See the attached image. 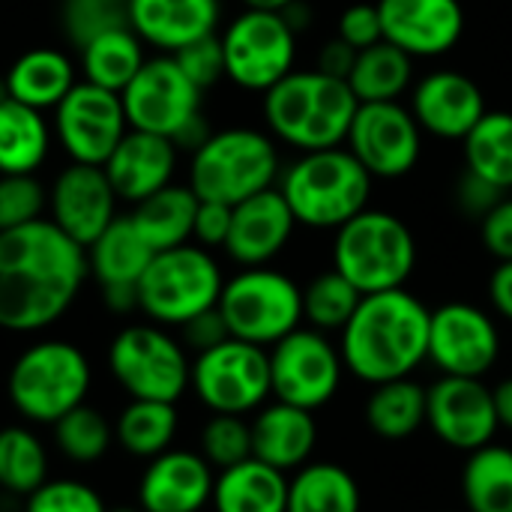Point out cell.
<instances>
[{
    "label": "cell",
    "mask_w": 512,
    "mask_h": 512,
    "mask_svg": "<svg viewBox=\"0 0 512 512\" xmlns=\"http://www.w3.org/2000/svg\"><path fill=\"white\" fill-rule=\"evenodd\" d=\"M87 276V249L51 219L0 231V330L51 327L72 309Z\"/></svg>",
    "instance_id": "1"
},
{
    "label": "cell",
    "mask_w": 512,
    "mask_h": 512,
    "mask_svg": "<svg viewBox=\"0 0 512 512\" xmlns=\"http://www.w3.org/2000/svg\"><path fill=\"white\" fill-rule=\"evenodd\" d=\"M429 321L432 309L405 288L363 294L342 330L345 372L369 387L411 378L429 360Z\"/></svg>",
    "instance_id": "2"
},
{
    "label": "cell",
    "mask_w": 512,
    "mask_h": 512,
    "mask_svg": "<svg viewBox=\"0 0 512 512\" xmlns=\"http://www.w3.org/2000/svg\"><path fill=\"white\" fill-rule=\"evenodd\" d=\"M348 81L318 69H294L264 93V123L279 144L297 153L342 147L357 114Z\"/></svg>",
    "instance_id": "3"
},
{
    "label": "cell",
    "mask_w": 512,
    "mask_h": 512,
    "mask_svg": "<svg viewBox=\"0 0 512 512\" xmlns=\"http://www.w3.org/2000/svg\"><path fill=\"white\" fill-rule=\"evenodd\" d=\"M372 174L357 156L342 147L300 153L279 174V192L288 201L297 225L336 231L369 207Z\"/></svg>",
    "instance_id": "4"
},
{
    "label": "cell",
    "mask_w": 512,
    "mask_h": 512,
    "mask_svg": "<svg viewBox=\"0 0 512 512\" xmlns=\"http://www.w3.org/2000/svg\"><path fill=\"white\" fill-rule=\"evenodd\" d=\"M282 174L276 138L261 129L231 126L189 153V186L201 201L240 204L264 189H273Z\"/></svg>",
    "instance_id": "5"
},
{
    "label": "cell",
    "mask_w": 512,
    "mask_h": 512,
    "mask_svg": "<svg viewBox=\"0 0 512 512\" xmlns=\"http://www.w3.org/2000/svg\"><path fill=\"white\" fill-rule=\"evenodd\" d=\"M90 381L93 372L78 345L42 339L15 357L6 378V393L24 420L54 426L60 417L84 405Z\"/></svg>",
    "instance_id": "6"
},
{
    "label": "cell",
    "mask_w": 512,
    "mask_h": 512,
    "mask_svg": "<svg viewBox=\"0 0 512 512\" xmlns=\"http://www.w3.org/2000/svg\"><path fill=\"white\" fill-rule=\"evenodd\" d=\"M417 267V240L411 228L387 213L366 207L333 240V270H339L360 294H378L405 288Z\"/></svg>",
    "instance_id": "7"
},
{
    "label": "cell",
    "mask_w": 512,
    "mask_h": 512,
    "mask_svg": "<svg viewBox=\"0 0 512 512\" xmlns=\"http://www.w3.org/2000/svg\"><path fill=\"white\" fill-rule=\"evenodd\" d=\"M225 276L210 249L183 243L162 249L138 279V312L162 327H183L195 315L216 309Z\"/></svg>",
    "instance_id": "8"
},
{
    "label": "cell",
    "mask_w": 512,
    "mask_h": 512,
    "mask_svg": "<svg viewBox=\"0 0 512 512\" xmlns=\"http://www.w3.org/2000/svg\"><path fill=\"white\" fill-rule=\"evenodd\" d=\"M219 312L234 339L273 348L303 327V288L273 267H243L225 279Z\"/></svg>",
    "instance_id": "9"
},
{
    "label": "cell",
    "mask_w": 512,
    "mask_h": 512,
    "mask_svg": "<svg viewBox=\"0 0 512 512\" xmlns=\"http://www.w3.org/2000/svg\"><path fill=\"white\" fill-rule=\"evenodd\" d=\"M108 369L132 399L171 402L189 390L192 363L186 345L162 324L123 327L108 345Z\"/></svg>",
    "instance_id": "10"
},
{
    "label": "cell",
    "mask_w": 512,
    "mask_h": 512,
    "mask_svg": "<svg viewBox=\"0 0 512 512\" xmlns=\"http://www.w3.org/2000/svg\"><path fill=\"white\" fill-rule=\"evenodd\" d=\"M225 51V78L240 90L267 93L297 60V30L282 12L243 9L219 33Z\"/></svg>",
    "instance_id": "11"
},
{
    "label": "cell",
    "mask_w": 512,
    "mask_h": 512,
    "mask_svg": "<svg viewBox=\"0 0 512 512\" xmlns=\"http://www.w3.org/2000/svg\"><path fill=\"white\" fill-rule=\"evenodd\" d=\"M189 387L210 414H255L273 396L270 351L231 336L222 345L195 354Z\"/></svg>",
    "instance_id": "12"
},
{
    "label": "cell",
    "mask_w": 512,
    "mask_h": 512,
    "mask_svg": "<svg viewBox=\"0 0 512 512\" xmlns=\"http://www.w3.org/2000/svg\"><path fill=\"white\" fill-rule=\"evenodd\" d=\"M345 360L327 333L315 327H297L270 348L273 399L318 411L333 402L342 387Z\"/></svg>",
    "instance_id": "13"
},
{
    "label": "cell",
    "mask_w": 512,
    "mask_h": 512,
    "mask_svg": "<svg viewBox=\"0 0 512 512\" xmlns=\"http://www.w3.org/2000/svg\"><path fill=\"white\" fill-rule=\"evenodd\" d=\"M54 144L69 162L105 165L114 147L129 132L126 108L120 93L78 81L63 102L51 111Z\"/></svg>",
    "instance_id": "14"
},
{
    "label": "cell",
    "mask_w": 512,
    "mask_h": 512,
    "mask_svg": "<svg viewBox=\"0 0 512 512\" xmlns=\"http://www.w3.org/2000/svg\"><path fill=\"white\" fill-rule=\"evenodd\" d=\"M201 96L204 90L189 81V75L177 66L171 54L147 57L120 93L129 129L165 138H174L186 123L204 114Z\"/></svg>",
    "instance_id": "15"
},
{
    "label": "cell",
    "mask_w": 512,
    "mask_h": 512,
    "mask_svg": "<svg viewBox=\"0 0 512 512\" xmlns=\"http://www.w3.org/2000/svg\"><path fill=\"white\" fill-rule=\"evenodd\" d=\"M345 147L372 177L399 180L423 156V129L402 102H360Z\"/></svg>",
    "instance_id": "16"
},
{
    "label": "cell",
    "mask_w": 512,
    "mask_h": 512,
    "mask_svg": "<svg viewBox=\"0 0 512 512\" xmlns=\"http://www.w3.org/2000/svg\"><path fill=\"white\" fill-rule=\"evenodd\" d=\"M501 357V330L495 318L474 303H444L429 321V363L441 375L486 378Z\"/></svg>",
    "instance_id": "17"
},
{
    "label": "cell",
    "mask_w": 512,
    "mask_h": 512,
    "mask_svg": "<svg viewBox=\"0 0 512 512\" xmlns=\"http://www.w3.org/2000/svg\"><path fill=\"white\" fill-rule=\"evenodd\" d=\"M426 426L441 444L459 453H474L492 444L501 429L492 390L483 378L441 375L426 387Z\"/></svg>",
    "instance_id": "18"
},
{
    "label": "cell",
    "mask_w": 512,
    "mask_h": 512,
    "mask_svg": "<svg viewBox=\"0 0 512 512\" xmlns=\"http://www.w3.org/2000/svg\"><path fill=\"white\" fill-rule=\"evenodd\" d=\"M117 192L102 165L69 162L48 186V219L78 246H90L120 213Z\"/></svg>",
    "instance_id": "19"
},
{
    "label": "cell",
    "mask_w": 512,
    "mask_h": 512,
    "mask_svg": "<svg viewBox=\"0 0 512 512\" xmlns=\"http://www.w3.org/2000/svg\"><path fill=\"white\" fill-rule=\"evenodd\" d=\"M384 39L429 60L453 51L465 33V6L459 0H378Z\"/></svg>",
    "instance_id": "20"
},
{
    "label": "cell",
    "mask_w": 512,
    "mask_h": 512,
    "mask_svg": "<svg viewBox=\"0 0 512 512\" xmlns=\"http://www.w3.org/2000/svg\"><path fill=\"white\" fill-rule=\"evenodd\" d=\"M486 111L477 81L456 69L429 72L411 87V114L420 129L444 141H462Z\"/></svg>",
    "instance_id": "21"
},
{
    "label": "cell",
    "mask_w": 512,
    "mask_h": 512,
    "mask_svg": "<svg viewBox=\"0 0 512 512\" xmlns=\"http://www.w3.org/2000/svg\"><path fill=\"white\" fill-rule=\"evenodd\" d=\"M297 219L279 186L234 204L225 252L240 267H267L291 243Z\"/></svg>",
    "instance_id": "22"
},
{
    "label": "cell",
    "mask_w": 512,
    "mask_h": 512,
    "mask_svg": "<svg viewBox=\"0 0 512 512\" xmlns=\"http://www.w3.org/2000/svg\"><path fill=\"white\" fill-rule=\"evenodd\" d=\"M216 474L201 453L165 450L150 459L138 483V504L144 512H201L213 498Z\"/></svg>",
    "instance_id": "23"
},
{
    "label": "cell",
    "mask_w": 512,
    "mask_h": 512,
    "mask_svg": "<svg viewBox=\"0 0 512 512\" xmlns=\"http://www.w3.org/2000/svg\"><path fill=\"white\" fill-rule=\"evenodd\" d=\"M126 15L147 48L177 54L219 30L222 0H126Z\"/></svg>",
    "instance_id": "24"
},
{
    "label": "cell",
    "mask_w": 512,
    "mask_h": 512,
    "mask_svg": "<svg viewBox=\"0 0 512 512\" xmlns=\"http://www.w3.org/2000/svg\"><path fill=\"white\" fill-rule=\"evenodd\" d=\"M177 162H180V150L171 138L129 129L102 168L117 198L135 207L138 201L174 183Z\"/></svg>",
    "instance_id": "25"
},
{
    "label": "cell",
    "mask_w": 512,
    "mask_h": 512,
    "mask_svg": "<svg viewBox=\"0 0 512 512\" xmlns=\"http://www.w3.org/2000/svg\"><path fill=\"white\" fill-rule=\"evenodd\" d=\"M318 444L315 411L273 399L252 417V456L264 465L291 474L309 465Z\"/></svg>",
    "instance_id": "26"
},
{
    "label": "cell",
    "mask_w": 512,
    "mask_h": 512,
    "mask_svg": "<svg viewBox=\"0 0 512 512\" xmlns=\"http://www.w3.org/2000/svg\"><path fill=\"white\" fill-rule=\"evenodd\" d=\"M78 75V63L63 48H27L6 69L3 87L9 99L45 114L81 81Z\"/></svg>",
    "instance_id": "27"
},
{
    "label": "cell",
    "mask_w": 512,
    "mask_h": 512,
    "mask_svg": "<svg viewBox=\"0 0 512 512\" xmlns=\"http://www.w3.org/2000/svg\"><path fill=\"white\" fill-rule=\"evenodd\" d=\"M210 507L213 512H285L288 474L252 456L216 474Z\"/></svg>",
    "instance_id": "28"
},
{
    "label": "cell",
    "mask_w": 512,
    "mask_h": 512,
    "mask_svg": "<svg viewBox=\"0 0 512 512\" xmlns=\"http://www.w3.org/2000/svg\"><path fill=\"white\" fill-rule=\"evenodd\" d=\"M54 147L51 120L9 96L0 99V174H36Z\"/></svg>",
    "instance_id": "29"
},
{
    "label": "cell",
    "mask_w": 512,
    "mask_h": 512,
    "mask_svg": "<svg viewBox=\"0 0 512 512\" xmlns=\"http://www.w3.org/2000/svg\"><path fill=\"white\" fill-rule=\"evenodd\" d=\"M150 243L135 228L132 216H117L90 246H87V264L90 276L99 282V288L111 285H138L147 264L153 261Z\"/></svg>",
    "instance_id": "30"
},
{
    "label": "cell",
    "mask_w": 512,
    "mask_h": 512,
    "mask_svg": "<svg viewBox=\"0 0 512 512\" xmlns=\"http://www.w3.org/2000/svg\"><path fill=\"white\" fill-rule=\"evenodd\" d=\"M198 204L201 198L192 192L189 183H168L165 189L138 201L129 216L135 228L141 231V237L150 243V249L162 252V249L192 243Z\"/></svg>",
    "instance_id": "31"
},
{
    "label": "cell",
    "mask_w": 512,
    "mask_h": 512,
    "mask_svg": "<svg viewBox=\"0 0 512 512\" xmlns=\"http://www.w3.org/2000/svg\"><path fill=\"white\" fill-rule=\"evenodd\" d=\"M147 45L141 42V36L123 24L114 27L96 39H90L81 51H78V72L81 81H90L96 87L123 93V87L135 78V72L144 66L147 60Z\"/></svg>",
    "instance_id": "32"
},
{
    "label": "cell",
    "mask_w": 512,
    "mask_h": 512,
    "mask_svg": "<svg viewBox=\"0 0 512 512\" xmlns=\"http://www.w3.org/2000/svg\"><path fill=\"white\" fill-rule=\"evenodd\" d=\"M363 495L354 474L336 462H309L288 480L285 512H360Z\"/></svg>",
    "instance_id": "33"
},
{
    "label": "cell",
    "mask_w": 512,
    "mask_h": 512,
    "mask_svg": "<svg viewBox=\"0 0 512 512\" xmlns=\"http://www.w3.org/2000/svg\"><path fill=\"white\" fill-rule=\"evenodd\" d=\"M348 87L354 90L357 102H399V96L414 87V57L381 39L357 51Z\"/></svg>",
    "instance_id": "34"
},
{
    "label": "cell",
    "mask_w": 512,
    "mask_h": 512,
    "mask_svg": "<svg viewBox=\"0 0 512 512\" xmlns=\"http://www.w3.org/2000/svg\"><path fill=\"white\" fill-rule=\"evenodd\" d=\"M366 426L384 441H405L426 426V387L414 378L375 384L366 408Z\"/></svg>",
    "instance_id": "35"
},
{
    "label": "cell",
    "mask_w": 512,
    "mask_h": 512,
    "mask_svg": "<svg viewBox=\"0 0 512 512\" xmlns=\"http://www.w3.org/2000/svg\"><path fill=\"white\" fill-rule=\"evenodd\" d=\"M462 501L468 512H512V450L486 444L468 453L462 477Z\"/></svg>",
    "instance_id": "36"
},
{
    "label": "cell",
    "mask_w": 512,
    "mask_h": 512,
    "mask_svg": "<svg viewBox=\"0 0 512 512\" xmlns=\"http://www.w3.org/2000/svg\"><path fill=\"white\" fill-rule=\"evenodd\" d=\"M465 171L483 177L501 192L512 189V111H486L462 138Z\"/></svg>",
    "instance_id": "37"
},
{
    "label": "cell",
    "mask_w": 512,
    "mask_h": 512,
    "mask_svg": "<svg viewBox=\"0 0 512 512\" xmlns=\"http://www.w3.org/2000/svg\"><path fill=\"white\" fill-rule=\"evenodd\" d=\"M177 435V408L156 399H132L117 417V444L135 459H156L171 450Z\"/></svg>",
    "instance_id": "38"
},
{
    "label": "cell",
    "mask_w": 512,
    "mask_h": 512,
    "mask_svg": "<svg viewBox=\"0 0 512 512\" xmlns=\"http://www.w3.org/2000/svg\"><path fill=\"white\" fill-rule=\"evenodd\" d=\"M48 480L45 444L24 426L0 429V489L12 498H27Z\"/></svg>",
    "instance_id": "39"
},
{
    "label": "cell",
    "mask_w": 512,
    "mask_h": 512,
    "mask_svg": "<svg viewBox=\"0 0 512 512\" xmlns=\"http://www.w3.org/2000/svg\"><path fill=\"white\" fill-rule=\"evenodd\" d=\"M363 294L339 270L318 273L303 288V321L321 333H342L354 318Z\"/></svg>",
    "instance_id": "40"
},
{
    "label": "cell",
    "mask_w": 512,
    "mask_h": 512,
    "mask_svg": "<svg viewBox=\"0 0 512 512\" xmlns=\"http://www.w3.org/2000/svg\"><path fill=\"white\" fill-rule=\"evenodd\" d=\"M114 429L105 420L102 411L90 408V405H78L75 411H69L66 417H60L54 423V444L57 450L78 462V465H90L99 462L108 447H111Z\"/></svg>",
    "instance_id": "41"
},
{
    "label": "cell",
    "mask_w": 512,
    "mask_h": 512,
    "mask_svg": "<svg viewBox=\"0 0 512 512\" xmlns=\"http://www.w3.org/2000/svg\"><path fill=\"white\" fill-rule=\"evenodd\" d=\"M123 24H129L126 0H63L60 6V27L75 51Z\"/></svg>",
    "instance_id": "42"
},
{
    "label": "cell",
    "mask_w": 512,
    "mask_h": 512,
    "mask_svg": "<svg viewBox=\"0 0 512 512\" xmlns=\"http://www.w3.org/2000/svg\"><path fill=\"white\" fill-rule=\"evenodd\" d=\"M201 456L213 471L252 459V423L237 414H213L201 429Z\"/></svg>",
    "instance_id": "43"
},
{
    "label": "cell",
    "mask_w": 512,
    "mask_h": 512,
    "mask_svg": "<svg viewBox=\"0 0 512 512\" xmlns=\"http://www.w3.org/2000/svg\"><path fill=\"white\" fill-rule=\"evenodd\" d=\"M48 189L36 174H0V231L45 219Z\"/></svg>",
    "instance_id": "44"
},
{
    "label": "cell",
    "mask_w": 512,
    "mask_h": 512,
    "mask_svg": "<svg viewBox=\"0 0 512 512\" xmlns=\"http://www.w3.org/2000/svg\"><path fill=\"white\" fill-rule=\"evenodd\" d=\"M99 492L81 480H45L24 498V512H105Z\"/></svg>",
    "instance_id": "45"
},
{
    "label": "cell",
    "mask_w": 512,
    "mask_h": 512,
    "mask_svg": "<svg viewBox=\"0 0 512 512\" xmlns=\"http://www.w3.org/2000/svg\"><path fill=\"white\" fill-rule=\"evenodd\" d=\"M177 60V66L189 75V81L201 90L219 84L225 78V51H222V39L219 33L204 36L186 48H180L177 54H171Z\"/></svg>",
    "instance_id": "46"
},
{
    "label": "cell",
    "mask_w": 512,
    "mask_h": 512,
    "mask_svg": "<svg viewBox=\"0 0 512 512\" xmlns=\"http://www.w3.org/2000/svg\"><path fill=\"white\" fill-rule=\"evenodd\" d=\"M336 36L342 42H348L351 48L363 51L375 42L384 39V27H381V12L378 3H354L339 15L336 24Z\"/></svg>",
    "instance_id": "47"
},
{
    "label": "cell",
    "mask_w": 512,
    "mask_h": 512,
    "mask_svg": "<svg viewBox=\"0 0 512 512\" xmlns=\"http://www.w3.org/2000/svg\"><path fill=\"white\" fill-rule=\"evenodd\" d=\"M231 216H234V207L231 204L201 201L198 204V213H195L192 243H198L204 249H225V240L231 234Z\"/></svg>",
    "instance_id": "48"
},
{
    "label": "cell",
    "mask_w": 512,
    "mask_h": 512,
    "mask_svg": "<svg viewBox=\"0 0 512 512\" xmlns=\"http://www.w3.org/2000/svg\"><path fill=\"white\" fill-rule=\"evenodd\" d=\"M480 240L483 249L498 258L512 261V198H501L483 219H480Z\"/></svg>",
    "instance_id": "49"
},
{
    "label": "cell",
    "mask_w": 512,
    "mask_h": 512,
    "mask_svg": "<svg viewBox=\"0 0 512 512\" xmlns=\"http://www.w3.org/2000/svg\"><path fill=\"white\" fill-rule=\"evenodd\" d=\"M180 333H183V345H186L189 351H195V354H204V351L222 345L225 339H231L228 324H225L219 306H216V309H207V312H201V315H195L192 321H186V324L180 327Z\"/></svg>",
    "instance_id": "50"
},
{
    "label": "cell",
    "mask_w": 512,
    "mask_h": 512,
    "mask_svg": "<svg viewBox=\"0 0 512 512\" xmlns=\"http://www.w3.org/2000/svg\"><path fill=\"white\" fill-rule=\"evenodd\" d=\"M504 195H507V192H501L498 186L486 183L483 177H477V174H471V171H465L462 180L456 183V204H459L462 213H468V216H474V219H483Z\"/></svg>",
    "instance_id": "51"
},
{
    "label": "cell",
    "mask_w": 512,
    "mask_h": 512,
    "mask_svg": "<svg viewBox=\"0 0 512 512\" xmlns=\"http://www.w3.org/2000/svg\"><path fill=\"white\" fill-rule=\"evenodd\" d=\"M354 60H357V48H351L348 42H342L339 36H333V39L318 51V72L348 81V75H351V69H354Z\"/></svg>",
    "instance_id": "52"
},
{
    "label": "cell",
    "mask_w": 512,
    "mask_h": 512,
    "mask_svg": "<svg viewBox=\"0 0 512 512\" xmlns=\"http://www.w3.org/2000/svg\"><path fill=\"white\" fill-rule=\"evenodd\" d=\"M489 303L492 309L512 324V261H498L489 276Z\"/></svg>",
    "instance_id": "53"
},
{
    "label": "cell",
    "mask_w": 512,
    "mask_h": 512,
    "mask_svg": "<svg viewBox=\"0 0 512 512\" xmlns=\"http://www.w3.org/2000/svg\"><path fill=\"white\" fill-rule=\"evenodd\" d=\"M102 300H105V309L114 312V315H129L138 309V285H111V288H102Z\"/></svg>",
    "instance_id": "54"
},
{
    "label": "cell",
    "mask_w": 512,
    "mask_h": 512,
    "mask_svg": "<svg viewBox=\"0 0 512 512\" xmlns=\"http://www.w3.org/2000/svg\"><path fill=\"white\" fill-rule=\"evenodd\" d=\"M492 399H495L498 426L512 432V378H504L498 387H492Z\"/></svg>",
    "instance_id": "55"
},
{
    "label": "cell",
    "mask_w": 512,
    "mask_h": 512,
    "mask_svg": "<svg viewBox=\"0 0 512 512\" xmlns=\"http://www.w3.org/2000/svg\"><path fill=\"white\" fill-rule=\"evenodd\" d=\"M291 3H297V0H243L246 9H270V12H282Z\"/></svg>",
    "instance_id": "56"
},
{
    "label": "cell",
    "mask_w": 512,
    "mask_h": 512,
    "mask_svg": "<svg viewBox=\"0 0 512 512\" xmlns=\"http://www.w3.org/2000/svg\"><path fill=\"white\" fill-rule=\"evenodd\" d=\"M105 512H144L141 507H111V510Z\"/></svg>",
    "instance_id": "57"
},
{
    "label": "cell",
    "mask_w": 512,
    "mask_h": 512,
    "mask_svg": "<svg viewBox=\"0 0 512 512\" xmlns=\"http://www.w3.org/2000/svg\"><path fill=\"white\" fill-rule=\"evenodd\" d=\"M465 512H468V510H465Z\"/></svg>",
    "instance_id": "58"
}]
</instances>
